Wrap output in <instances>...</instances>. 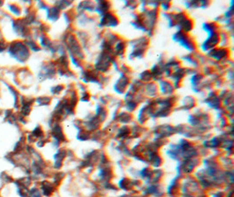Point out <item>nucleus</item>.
<instances>
[{
  "mask_svg": "<svg viewBox=\"0 0 234 197\" xmlns=\"http://www.w3.org/2000/svg\"><path fill=\"white\" fill-rule=\"evenodd\" d=\"M3 48H4V46H1V43H0V52L3 51Z\"/></svg>",
  "mask_w": 234,
  "mask_h": 197,
  "instance_id": "obj_1",
  "label": "nucleus"
}]
</instances>
